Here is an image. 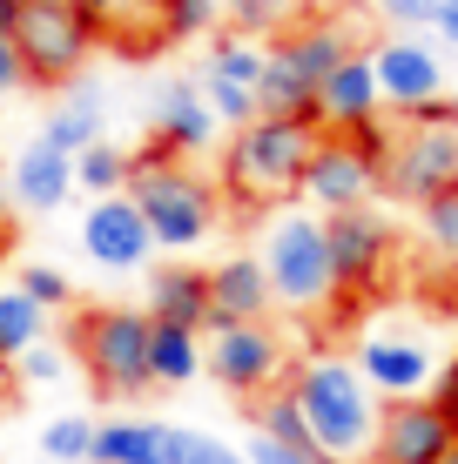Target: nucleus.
Listing matches in <instances>:
<instances>
[{"instance_id":"1","label":"nucleus","mask_w":458,"mask_h":464,"mask_svg":"<svg viewBox=\"0 0 458 464\" xmlns=\"http://www.w3.org/2000/svg\"><path fill=\"white\" fill-rule=\"evenodd\" d=\"M317 121H277V115H257L249 128H236L229 149H223V169H216V188L236 209H283V202L304 196V169L317 155Z\"/></svg>"},{"instance_id":"2","label":"nucleus","mask_w":458,"mask_h":464,"mask_svg":"<svg viewBox=\"0 0 458 464\" xmlns=\"http://www.w3.org/2000/svg\"><path fill=\"white\" fill-rule=\"evenodd\" d=\"M290 404L310 430V451L330 464H357L377 444V391L357 377V363L344 357H310L304 371H290Z\"/></svg>"},{"instance_id":"3","label":"nucleus","mask_w":458,"mask_h":464,"mask_svg":"<svg viewBox=\"0 0 458 464\" xmlns=\"http://www.w3.org/2000/svg\"><path fill=\"white\" fill-rule=\"evenodd\" d=\"M129 202L149 222L155 249H176V256L202 249L210 229L223 222V188L210 175H196L189 162H176L169 149H155V141H141L129 155Z\"/></svg>"},{"instance_id":"4","label":"nucleus","mask_w":458,"mask_h":464,"mask_svg":"<svg viewBox=\"0 0 458 464\" xmlns=\"http://www.w3.org/2000/svg\"><path fill=\"white\" fill-rule=\"evenodd\" d=\"M263 276H270V296L277 310H297V316H317L330 310L344 290H337V269H330V236H324V216H277L263 229Z\"/></svg>"},{"instance_id":"5","label":"nucleus","mask_w":458,"mask_h":464,"mask_svg":"<svg viewBox=\"0 0 458 464\" xmlns=\"http://www.w3.org/2000/svg\"><path fill=\"white\" fill-rule=\"evenodd\" d=\"M458 188V121L445 102L418 108V115H398L385 149V196L398 202H438Z\"/></svg>"},{"instance_id":"6","label":"nucleus","mask_w":458,"mask_h":464,"mask_svg":"<svg viewBox=\"0 0 458 464\" xmlns=\"http://www.w3.org/2000/svg\"><path fill=\"white\" fill-rule=\"evenodd\" d=\"M74 357L102 397H141L149 391V310H82L68 330Z\"/></svg>"},{"instance_id":"7","label":"nucleus","mask_w":458,"mask_h":464,"mask_svg":"<svg viewBox=\"0 0 458 464\" xmlns=\"http://www.w3.org/2000/svg\"><path fill=\"white\" fill-rule=\"evenodd\" d=\"M385 149H391L385 121L357 128V135H317V155L304 169V202H317L324 216L365 209L371 196H385Z\"/></svg>"},{"instance_id":"8","label":"nucleus","mask_w":458,"mask_h":464,"mask_svg":"<svg viewBox=\"0 0 458 464\" xmlns=\"http://www.w3.org/2000/svg\"><path fill=\"white\" fill-rule=\"evenodd\" d=\"M7 41H14V54H21V68H27L34 88H68L74 74H82V61L94 54V27L68 0H21Z\"/></svg>"},{"instance_id":"9","label":"nucleus","mask_w":458,"mask_h":464,"mask_svg":"<svg viewBox=\"0 0 458 464\" xmlns=\"http://www.w3.org/2000/svg\"><path fill=\"white\" fill-rule=\"evenodd\" d=\"M210 377L236 397H270L283 391V343L270 324H229V330H210Z\"/></svg>"},{"instance_id":"10","label":"nucleus","mask_w":458,"mask_h":464,"mask_svg":"<svg viewBox=\"0 0 458 464\" xmlns=\"http://www.w3.org/2000/svg\"><path fill=\"white\" fill-rule=\"evenodd\" d=\"M324 236H330V269H337V290L357 296V290H377L391 269V222L377 209H344V216H324Z\"/></svg>"},{"instance_id":"11","label":"nucleus","mask_w":458,"mask_h":464,"mask_svg":"<svg viewBox=\"0 0 458 464\" xmlns=\"http://www.w3.org/2000/svg\"><path fill=\"white\" fill-rule=\"evenodd\" d=\"M458 444L452 418L432 404V397H404V404H385L377 411V444H371V464H438Z\"/></svg>"},{"instance_id":"12","label":"nucleus","mask_w":458,"mask_h":464,"mask_svg":"<svg viewBox=\"0 0 458 464\" xmlns=\"http://www.w3.org/2000/svg\"><path fill=\"white\" fill-rule=\"evenodd\" d=\"M371 68H377V94H385V108H398V115H418V108L445 102L438 47H424L418 34H398V41L371 47Z\"/></svg>"},{"instance_id":"13","label":"nucleus","mask_w":458,"mask_h":464,"mask_svg":"<svg viewBox=\"0 0 458 464\" xmlns=\"http://www.w3.org/2000/svg\"><path fill=\"white\" fill-rule=\"evenodd\" d=\"M385 121V94H377V68L371 54L357 47V54H344L337 68H330V82L317 88V128L324 135H357V128Z\"/></svg>"},{"instance_id":"14","label":"nucleus","mask_w":458,"mask_h":464,"mask_svg":"<svg viewBox=\"0 0 458 464\" xmlns=\"http://www.w3.org/2000/svg\"><path fill=\"white\" fill-rule=\"evenodd\" d=\"M82 249H88L102 269H141V263H149L155 236H149V222H141V209L129 202V188H122V196L88 202V216H82Z\"/></svg>"},{"instance_id":"15","label":"nucleus","mask_w":458,"mask_h":464,"mask_svg":"<svg viewBox=\"0 0 458 464\" xmlns=\"http://www.w3.org/2000/svg\"><path fill=\"white\" fill-rule=\"evenodd\" d=\"M357 377H365L377 397L404 404V397H432L438 363H432V350L418 337H365L357 343Z\"/></svg>"},{"instance_id":"16","label":"nucleus","mask_w":458,"mask_h":464,"mask_svg":"<svg viewBox=\"0 0 458 464\" xmlns=\"http://www.w3.org/2000/svg\"><path fill=\"white\" fill-rule=\"evenodd\" d=\"M68 7H82V21L94 27V41H108V47H122V54H155L169 34H162V21H169V0H68Z\"/></svg>"},{"instance_id":"17","label":"nucleus","mask_w":458,"mask_h":464,"mask_svg":"<svg viewBox=\"0 0 458 464\" xmlns=\"http://www.w3.org/2000/svg\"><path fill=\"white\" fill-rule=\"evenodd\" d=\"M149 141H155V149H169L176 162L216 141V108L202 102L196 82H169L162 94H155V108H149Z\"/></svg>"},{"instance_id":"18","label":"nucleus","mask_w":458,"mask_h":464,"mask_svg":"<svg viewBox=\"0 0 458 464\" xmlns=\"http://www.w3.org/2000/svg\"><path fill=\"white\" fill-rule=\"evenodd\" d=\"M270 54L297 74V82L324 88V82H330V68H337L344 54H357V41H351V27H344L337 14H310V21H297L283 41H270Z\"/></svg>"},{"instance_id":"19","label":"nucleus","mask_w":458,"mask_h":464,"mask_svg":"<svg viewBox=\"0 0 458 464\" xmlns=\"http://www.w3.org/2000/svg\"><path fill=\"white\" fill-rule=\"evenodd\" d=\"M270 310H277V296H270V276H263L257 256H229V263L210 269V330L263 324Z\"/></svg>"},{"instance_id":"20","label":"nucleus","mask_w":458,"mask_h":464,"mask_svg":"<svg viewBox=\"0 0 458 464\" xmlns=\"http://www.w3.org/2000/svg\"><path fill=\"white\" fill-rule=\"evenodd\" d=\"M68 188H74V155H61L54 141H27L21 155H14V175H7V196L21 202V209H61L68 202Z\"/></svg>"},{"instance_id":"21","label":"nucleus","mask_w":458,"mask_h":464,"mask_svg":"<svg viewBox=\"0 0 458 464\" xmlns=\"http://www.w3.org/2000/svg\"><path fill=\"white\" fill-rule=\"evenodd\" d=\"M182 424H155V418H115L94 424V458L88 464H176Z\"/></svg>"},{"instance_id":"22","label":"nucleus","mask_w":458,"mask_h":464,"mask_svg":"<svg viewBox=\"0 0 458 464\" xmlns=\"http://www.w3.org/2000/svg\"><path fill=\"white\" fill-rule=\"evenodd\" d=\"M149 324L210 330V269H196V263L155 269V276H149Z\"/></svg>"},{"instance_id":"23","label":"nucleus","mask_w":458,"mask_h":464,"mask_svg":"<svg viewBox=\"0 0 458 464\" xmlns=\"http://www.w3.org/2000/svg\"><path fill=\"white\" fill-rule=\"evenodd\" d=\"M202 337L196 330H182V324H149V383H169V391H176V383H189L202 371Z\"/></svg>"},{"instance_id":"24","label":"nucleus","mask_w":458,"mask_h":464,"mask_svg":"<svg viewBox=\"0 0 458 464\" xmlns=\"http://www.w3.org/2000/svg\"><path fill=\"white\" fill-rule=\"evenodd\" d=\"M41 141H54L61 155H82V149H94L102 141V94H88V88H74L68 102L47 115V128H41Z\"/></svg>"},{"instance_id":"25","label":"nucleus","mask_w":458,"mask_h":464,"mask_svg":"<svg viewBox=\"0 0 458 464\" xmlns=\"http://www.w3.org/2000/svg\"><path fill=\"white\" fill-rule=\"evenodd\" d=\"M41 337H47V310L34 296H21V290H0V363L14 371Z\"/></svg>"},{"instance_id":"26","label":"nucleus","mask_w":458,"mask_h":464,"mask_svg":"<svg viewBox=\"0 0 458 464\" xmlns=\"http://www.w3.org/2000/svg\"><path fill=\"white\" fill-rule=\"evenodd\" d=\"M263 61H270V47H263L257 34H216L210 47V68L202 74H216V82H236V88H263Z\"/></svg>"},{"instance_id":"27","label":"nucleus","mask_w":458,"mask_h":464,"mask_svg":"<svg viewBox=\"0 0 458 464\" xmlns=\"http://www.w3.org/2000/svg\"><path fill=\"white\" fill-rule=\"evenodd\" d=\"M74 188H88L94 202H102V196H122V188H129V155H122L115 141L82 149V155H74Z\"/></svg>"},{"instance_id":"28","label":"nucleus","mask_w":458,"mask_h":464,"mask_svg":"<svg viewBox=\"0 0 458 464\" xmlns=\"http://www.w3.org/2000/svg\"><path fill=\"white\" fill-rule=\"evenodd\" d=\"M236 34H257V41H283L297 21H304V0H236Z\"/></svg>"},{"instance_id":"29","label":"nucleus","mask_w":458,"mask_h":464,"mask_svg":"<svg viewBox=\"0 0 458 464\" xmlns=\"http://www.w3.org/2000/svg\"><path fill=\"white\" fill-rule=\"evenodd\" d=\"M41 451L54 458V464H88L94 458V424L88 418H54L41 430Z\"/></svg>"},{"instance_id":"30","label":"nucleus","mask_w":458,"mask_h":464,"mask_svg":"<svg viewBox=\"0 0 458 464\" xmlns=\"http://www.w3.org/2000/svg\"><path fill=\"white\" fill-rule=\"evenodd\" d=\"M14 290H21V296H34L41 310H68V303H74V283L61 276V269H47V263H27Z\"/></svg>"},{"instance_id":"31","label":"nucleus","mask_w":458,"mask_h":464,"mask_svg":"<svg viewBox=\"0 0 458 464\" xmlns=\"http://www.w3.org/2000/svg\"><path fill=\"white\" fill-rule=\"evenodd\" d=\"M424 236H432V249L458 269V188L438 196V202H424Z\"/></svg>"},{"instance_id":"32","label":"nucleus","mask_w":458,"mask_h":464,"mask_svg":"<svg viewBox=\"0 0 458 464\" xmlns=\"http://www.w3.org/2000/svg\"><path fill=\"white\" fill-rule=\"evenodd\" d=\"M210 27H216V0H169V21H162V34H169V41L210 34Z\"/></svg>"},{"instance_id":"33","label":"nucleus","mask_w":458,"mask_h":464,"mask_svg":"<svg viewBox=\"0 0 458 464\" xmlns=\"http://www.w3.org/2000/svg\"><path fill=\"white\" fill-rule=\"evenodd\" d=\"M176 464H249L243 451H229L223 438H202V430H182L176 438Z\"/></svg>"},{"instance_id":"34","label":"nucleus","mask_w":458,"mask_h":464,"mask_svg":"<svg viewBox=\"0 0 458 464\" xmlns=\"http://www.w3.org/2000/svg\"><path fill=\"white\" fill-rule=\"evenodd\" d=\"M14 377H27V383H54V377H61V350H54V343H34L21 363H14Z\"/></svg>"},{"instance_id":"35","label":"nucleus","mask_w":458,"mask_h":464,"mask_svg":"<svg viewBox=\"0 0 458 464\" xmlns=\"http://www.w3.org/2000/svg\"><path fill=\"white\" fill-rule=\"evenodd\" d=\"M377 7H385L398 27H432L438 21V0H377Z\"/></svg>"},{"instance_id":"36","label":"nucleus","mask_w":458,"mask_h":464,"mask_svg":"<svg viewBox=\"0 0 458 464\" xmlns=\"http://www.w3.org/2000/svg\"><path fill=\"white\" fill-rule=\"evenodd\" d=\"M432 404L445 411V418H452V430H458V357L445 363V371H438V383H432Z\"/></svg>"},{"instance_id":"37","label":"nucleus","mask_w":458,"mask_h":464,"mask_svg":"<svg viewBox=\"0 0 458 464\" xmlns=\"http://www.w3.org/2000/svg\"><path fill=\"white\" fill-rule=\"evenodd\" d=\"M21 82H27V68H21V54H14V41L0 34V94H14Z\"/></svg>"},{"instance_id":"38","label":"nucleus","mask_w":458,"mask_h":464,"mask_svg":"<svg viewBox=\"0 0 458 464\" xmlns=\"http://www.w3.org/2000/svg\"><path fill=\"white\" fill-rule=\"evenodd\" d=\"M438 34H445V41H458V0H438Z\"/></svg>"},{"instance_id":"39","label":"nucleus","mask_w":458,"mask_h":464,"mask_svg":"<svg viewBox=\"0 0 458 464\" xmlns=\"http://www.w3.org/2000/svg\"><path fill=\"white\" fill-rule=\"evenodd\" d=\"M14 14H21V0H0V34L14 27Z\"/></svg>"},{"instance_id":"40","label":"nucleus","mask_w":458,"mask_h":464,"mask_svg":"<svg viewBox=\"0 0 458 464\" xmlns=\"http://www.w3.org/2000/svg\"><path fill=\"white\" fill-rule=\"evenodd\" d=\"M7 236H14V222H7V196H0V249H7Z\"/></svg>"},{"instance_id":"41","label":"nucleus","mask_w":458,"mask_h":464,"mask_svg":"<svg viewBox=\"0 0 458 464\" xmlns=\"http://www.w3.org/2000/svg\"><path fill=\"white\" fill-rule=\"evenodd\" d=\"M7 397H14V371L0 363V404H7Z\"/></svg>"},{"instance_id":"42","label":"nucleus","mask_w":458,"mask_h":464,"mask_svg":"<svg viewBox=\"0 0 458 464\" xmlns=\"http://www.w3.org/2000/svg\"><path fill=\"white\" fill-rule=\"evenodd\" d=\"M445 108H452V121H458V88H452V102H445Z\"/></svg>"},{"instance_id":"43","label":"nucleus","mask_w":458,"mask_h":464,"mask_svg":"<svg viewBox=\"0 0 458 464\" xmlns=\"http://www.w3.org/2000/svg\"><path fill=\"white\" fill-rule=\"evenodd\" d=\"M438 464H458V444H452V451H445V458H438Z\"/></svg>"}]
</instances>
